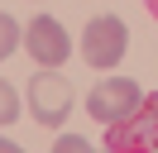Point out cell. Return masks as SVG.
<instances>
[{
    "label": "cell",
    "instance_id": "obj_1",
    "mask_svg": "<svg viewBox=\"0 0 158 153\" xmlns=\"http://www.w3.org/2000/svg\"><path fill=\"white\" fill-rule=\"evenodd\" d=\"M106 153H158V96H144L134 115L106 124Z\"/></svg>",
    "mask_w": 158,
    "mask_h": 153
},
{
    "label": "cell",
    "instance_id": "obj_2",
    "mask_svg": "<svg viewBox=\"0 0 158 153\" xmlns=\"http://www.w3.org/2000/svg\"><path fill=\"white\" fill-rule=\"evenodd\" d=\"M129 48V29L120 14H96L86 19V29H81V57H86V67H96V72H115L120 57H125Z\"/></svg>",
    "mask_w": 158,
    "mask_h": 153
},
{
    "label": "cell",
    "instance_id": "obj_3",
    "mask_svg": "<svg viewBox=\"0 0 158 153\" xmlns=\"http://www.w3.org/2000/svg\"><path fill=\"white\" fill-rule=\"evenodd\" d=\"M29 115L43 124V129H58V124L72 115V81L62 72H53V67L34 72V81H29Z\"/></svg>",
    "mask_w": 158,
    "mask_h": 153
},
{
    "label": "cell",
    "instance_id": "obj_4",
    "mask_svg": "<svg viewBox=\"0 0 158 153\" xmlns=\"http://www.w3.org/2000/svg\"><path fill=\"white\" fill-rule=\"evenodd\" d=\"M139 101H144L139 81H129V76H106V81L91 86L86 115H91V120H101V124H115V120H125V115H134Z\"/></svg>",
    "mask_w": 158,
    "mask_h": 153
},
{
    "label": "cell",
    "instance_id": "obj_5",
    "mask_svg": "<svg viewBox=\"0 0 158 153\" xmlns=\"http://www.w3.org/2000/svg\"><path fill=\"white\" fill-rule=\"evenodd\" d=\"M19 43L29 48V57H34L39 67H53V72H58V67L67 62V53H72V38H67V29H62L53 14L29 19V24L19 29Z\"/></svg>",
    "mask_w": 158,
    "mask_h": 153
},
{
    "label": "cell",
    "instance_id": "obj_6",
    "mask_svg": "<svg viewBox=\"0 0 158 153\" xmlns=\"http://www.w3.org/2000/svg\"><path fill=\"white\" fill-rule=\"evenodd\" d=\"M15 48H19V24H15L10 14H0V62L10 57Z\"/></svg>",
    "mask_w": 158,
    "mask_h": 153
},
{
    "label": "cell",
    "instance_id": "obj_7",
    "mask_svg": "<svg viewBox=\"0 0 158 153\" xmlns=\"http://www.w3.org/2000/svg\"><path fill=\"white\" fill-rule=\"evenodd\" d=\"M15 115H19V96H15V86L0 76V124H15Z\"/></svg>",
    "mask_w": 158,
    "mask_h": 153
},
{
    "label": "cell",
    "instance_id": "obj_8",
    "mask_svg": "<svg viewBox=\"0 0 158 153\" xmlns=\"http://www.w3.org/2000/svg\"><path fill=\"white\" fill-rule=\"evenodd\" d=\"M53 153H96V148H91L81 134H62V139L53 143Z\"/></svg>",
    "mask_w": 158,
    "mask_h": 153
},
{
    "label": "cell",
    "instance_id": "obj_9",
    "mask_svg": "<svg viewBox=\"0 0 158 153\" xmlns=\"http://www.w3.org/2000/svg\"><path fill=\"white\" fill-rule=\"evenodd\" d=\"M0 153H24L19 143H10V139H0Z\"/></svg>",
    "mask_w": 158,
    "mask_h": 153
},
{
    "label": "cell",
    "instance_id": "obj_10",
    "mask_svg": "<svg viewBox=\"0 0 158 153\" xmlns=\"http://www.w3.org/2000/svg\"><path fill=\"white\" fill-rule=\"evenodd\" d=\"M144 5H148V14H153V19H158V0H144Z\"/></svg>",
    "mask_w": 158,
    "mask_h": 153
}]
</instances>
